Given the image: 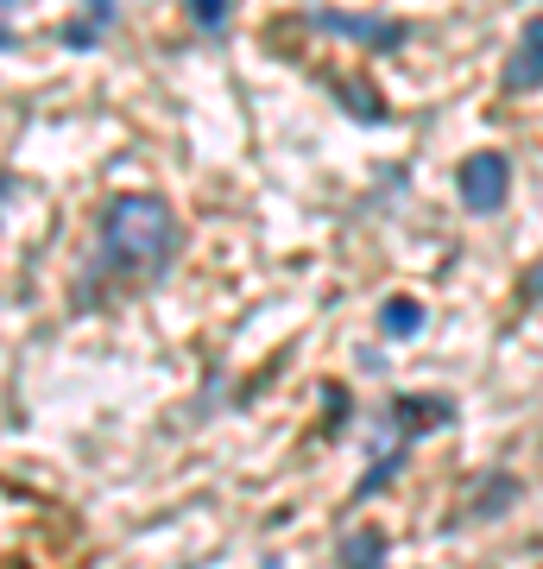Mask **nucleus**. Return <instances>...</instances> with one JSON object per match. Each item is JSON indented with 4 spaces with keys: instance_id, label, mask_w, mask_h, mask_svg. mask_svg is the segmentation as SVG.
<instances>
[{
    "instance_id": "obj_9",
    "label": "nucleus",
    "mask_w": 543,
    "mask_h": 569,
    "mask_svg": "<svg viewBox=\"0 0 543 569\" xmlns=\"http://www.w3.org/2000/svg\"><path fill=\"white\" fill-rule=\"evenodd\" d=\"M108 20H114V0H89V20L70 26V32H63V44H70V51H89V44H95V32Z\"/></svg>"
},
{
    "instance_id": "obj_6",
    "label": "nucleus",
    "mask_w": 543,
    "mask_h": 569,
    "mask_svg": "<svg viewBox=\"0 0 543 569\" xmlns=\"http://www.w3.org/2000/svg\"><path fill=\"white\" fill-rule=\"evenodd\" d=\"M385 531L380 526H366V531H354V538H348L342 545V569H385Z\"/></svg>"
},
{
    "instance_id": "obj_4",
    "label": "nucleus",
    "mask_w": 543,
    "mask_h": 569,
    "mask_svg": "<svg viewBox=\"0 0 543 569\" xmlns=\"http://www.w3.org/2000/svg\"><path fill=\"white\" fill-rule=\"evenodd\" d=\"M316 26L329 39H366V51H399L411 39L404 20H380V13H316Z\"/></svg>"
},
{
    "instance_id": "obj_8",
    "label": "nucleus",
    "mask_w": 543,
    "mask_h": 569,
    "mask_svg": "<svg viewBox=\"0 0 543 569\" xmlns=\"http://www.w3.org/2000/svg\"><path fill=\"white\" fill-rule=\"evenodd\" d=\"M512 493H519V475H493L481 493H474V519H500L512 507Z\"/></svg>"
},
{
    "instance_id": "obj_3",
    "label": "nucleus",
    "mask_w": 543,
    "mask_h": 569,
    "mask_svg": "<svg viewBox=\"0 0 543 569\" xmlns=\"http://www.w3.org/2000/svg\"><path fill=\"white\" fill-rule=\"evenodd\" d=\"M385 418H392V430H399L392 443L404 449L411 437H423L430 425H449V418H455V399H443V392H399V399L385 406Z\"/></svg>"
},
{
    "instance_id": "obj_5",
    "label": "nucleus",
    "mask_w": 543,
    "mask_h": 569,
    "mask_svg": "<svg viewBox=\"0 0 543 569\" xmlns=\"http://www.w3.org/2000/svg\"><path fill=\"white\" fill-rule=\"evenodd\" d=\"M500 89L505 96H531V89H543V20H531L519 32V44H512V58H505V70H500Z\"/></svg>"
},
{
    "instance_id": "obj_7",
    "label": "nucleus",
    "mask_w": 543,
    "mask_h": 569,
    "mask_svg": "<svg viewBox=\"0 0 543 569\" xmlns=\"http://www.w3.org/2000/svg\"><path fill=\"white\" fill-rule=\"evenodd\" d=\"M418 329H423V305H418V298H385L380 336H418Z\"/></svg>"
},
{
    "instance_id": "obj_1",
    "label": "nucleus",
    "mask_w": 543,
    "mask_h": 569,
    "mask_svg": "<svg viewBox=\"0 0 543 569\" xmlns=\"http://www.w3.org/2000/svg\"><path fill=\"white\" fill-rule=\"evenodd\" d=\"M95 241H101V266L121 272V279H159L171 272L183 247V228H178V209L152 197V190H121L101 203V222H95Z\"/></svg>"
},
{
    "instance_id": "obj_13",
    "label": "nucleus",
    "mask_w": 543,
    "mask_h": 569,
    "mask_svg": "<svg viewBox=\"0 0 543 569\" xmlns=\"http://www.w3.org/2000/svg\"><path fill=\"white\" fill-rule=\"evenodd\" d=\"M190 569H197V563H190Z\"/></svg>"
},
{
    "instance_id": "obj_10",
    "label": "nucleus",
    "mask_w": 543,
    "mask_h": 569,
    "mask_svg": "<svg viewBox=\"0 0 543 569\" xmlns=\"http://www.w3.org/2000/svg\"><path fill=\"white\" fill-rule=\"evenodd\" d=\"M183 13H190L202 32H222V26L234 20V0H183Z\"/></svg>"
},
{
    "instance_id": "obj_11",
    "label": "nucleus",
    "mask_w": 543,
    "mask_h": 569,
    "mask_svg": "<svg viewBox=\"0 0 543 569\" xmlns=\"http://www.w3.org/2000/svg\"><path fill=\"white\" fill-rule=\"evenodd\" d=\"M322 399H329V406H322L329 430H342V425H348V387H322Z\"/></svg>"
},
{
    "instance_id": "obj_12",
    "label": "nucleus",
    "mask_w": 543,
    "mask_h": 569,
    "mask_svg": "<svg viewBox=\"0 0 543 569\" xmlns=\"http://www.w3.org/2000/svg\"><path fill=\"white\" fill-rule=\"evenodd\" d=\"M524 298H537V305H543V266H531V272H524Z\"/></svg>"
},
{
    "instance_id": "obj_2",
    "label": "nucleus",
    "mask_w": 543,
    "mask_h": 569,
    "mask_svg": "<svg viewBox=\"0 0 543 569\" xmlns=\"http://www.w3.org/2000/svg\"><path fill=\"white\" fill-rule=\"evenodd\" d=\"M455 190H462V203L474 209V216L505 209V197H512V159H505V152H493V146L467 152V159L455 164Z\"/></svg>"
}]
</instances>
